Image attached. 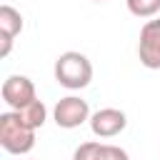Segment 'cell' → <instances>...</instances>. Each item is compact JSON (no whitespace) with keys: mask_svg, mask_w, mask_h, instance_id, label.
Instances as JSON below:
<instances>
[{"mask_svg":"<svg viewBox=\"0 0 160 160\" xmlns=\"http://www.w3.org/2000/svg\"><path fill=\"white\" fill-rule=\"evenodd\" d=\"M135 18H152L160 12V0H125Z\"/></svg>","mask_w":160,"mask_h":160,"instance_id":"10","label":"cell"},{"mask_svg":"<svg viewBox=\"0 0 160 160\" xmlns=\"http://www.w3.org/2000/svg\"><path fill=\"white\" fill-rule=\"evenodd\" d=\"M0 145L10 155H25L35 148V130L22 122L18 110L0 115Z\"/></svg>","mask_w":160,"mask_h":160,"instance_id":"1","label":"cell"},{"mask_svg":"<svg viewBox=\"0 0 160 160\" xmlns=\"http://www.w3.org/2000/svg\"><path fill=\"white\" fill-rule=\"evenodd\" d=\"M0 95H2V102H8L12 110H22L32 100H38L35 98V85L25 75H8L2 88H0Z\"/></svg>","mask_w":160,"mask_h":160,"instance_id":"5","label":"cell"},{"mask_svg":"<svg viewBox=\"0 0 160 160\" xmlns=\"http://www.w3.org/2000/svg\"><path fill=\"white\" fill-rule=\"evenodd\" d=\"M20 30H22V15L12 5H0V40H2L0 58L10 55L12 40H15V35H20Z\"/></svg>","mask_w":160,"mask_h":160,"instance_id":"7","label":"cell"},{"mask_svg":"<svg viewBox=\"0 0 160 160\" xmlns=\"http://www.w3.org/2000/svg\"><path fill=\"white\" fill-rule=\"evenodd\" d=\"M52 120L58 128H65V130H72V128H80L85 120H90V108L82 98L78 95H68V98H60L55 110H52Z\"/></svg>","mask_w":160,"mask_h":160,"instance_id":"3","label":"cell"},{"mask_svg":"<svg viewBox=\"0 0 160 160\" xmlns=\"http://www.w3.org/2000/svg\"><path fill=\"white\" fill-rule=\"evenodd\" d=\"M108 160H130V155L118 145H108Z\"/></svg>","mask_w":160,"mask_h":160,"instance_id":"11","label":"cell"},{"mask_svg":"<svg viewBox=\"0 0 160 160\" xmlns=\"http://www.w3.org/2000/svg\"><path fill=\"white\" fill-rule=\"evenodd\" d=\"M18 112H20V118H22V122H25L28 128H32V130L42 128V122H45V118H48V110H45L42 100H32L30 105H25V108L18 110Z\"/></svg>","mask_w":160,"mask_h":160,"instance_id":"8","label":"cell"},{"mask_svg":"<svg viewBox=\"0 0 160 160\" xmlns=\"http://www.w3.org/2000/svg\"><path fill=\"white\" fill-rule=\"evenodd\" d=\"M88 122H90L92 135H98V138H115V135H120L125 130L128 118L118 108H102V110L92 112Z\"/></svg>","mask_w":160,"mask_h":160,"instance_id":"6","label":"cell"},{"mask_svg":"<svg viewBox=\"0 0 160 160\" xmlns=\"http://www.w3.org/2000/svg\"><path fill=\"white\" fill-rule=\"evenodd\" d=\"M55 80L68 90H82L92 80V65L82 52L68 50L55 60Z\"/></svg>","mask_w":160,"mask_h":160,"instance_id":"2","label":"cell"},{"mask_svg":"<svg viewBox=\"0 0 160 160\" xmlns=\"http://www.w3.org/2000/svg\"><path fill=\"white\" fill-rule=\"evenodd\" d=\"M98 2H100V0H98Z\"/></svg>","mask_w":160,"mask_h":160,"instance_id":"12","label":"cell"},{"mask_svg":"<svg viewBox=\"0 0 160 160\" xmlns=\"http://www.w3.org/2000/svg\"><path fill=\"white\" fill-rule=\"evenodd\" d=\"M138 58L148 70H160V20H148L140 30Z\"/></svg>","mask_w":160,"mask_h":160,"instance_id":"4","label":"cell"},{"mask_svg":"<svg viewBox=\"0 0 160 160\" xmlns=\"http://www.w3.org/2000/svg\"><path fill=\"white\" fill-rule=\"evenodd\" d=\"M72 160H108V145L105 142H82L72 152Z\"/></svg>","mask_w":160,"mask_h":160,"instance_id":"9","label":"cell"}]
</instances>
